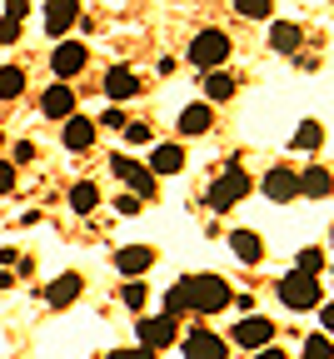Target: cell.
<instances>
[{"label": "cell", "instance_id": "obj_6", "mask_svg": "<svg viewBox=\"0 0 334 359\" xmlns=\"http://www.w3.org/2000/svg\"><path fill=\"white\" fill-rule=\"evenodd\" d=\"M85 65H90V50H85L80 40H60L55 50H51V70H55V80H60V85H65V80H75Z\"/></svg>", "mask_w": 334, "mask_h": 359}, {"label": "cell", "instance_id": "obj_12", "mask_svg": "<svg viewBox=\"0 0 334 359\" xmlns=\"http://www.w3.org/2000/svg\"><path fill=\"white\" fill-rule=\"evenodd\" d=\"M135 95H140V75L130 65H110L105 70V100L120 105V100H135Z\"/></svg>", "mask_w": 334, "mask_h": 359}, {"label": "cell", "instance_id": "obj_24", "mask_svg": "<svg viewBox=\"0 0 334 359\" xmlns=\"http://www.w3.org/2000/svg\"><path fill=\"white\" fill-rule=\"evenodd\" d=\"M229 95H234V75H225V70L205 75V105H220V100H229Z\"/></svg>", "mask_w": 334, "mask_h": 359}, {"label": "cell", "instance_id": "obj_4", "mask_svg": "<svg viewBox=\"0 0 334 359\" xmlns=\"http://www.w3.org/2000/svg\"><path fill=\"white\" fill-rule=\"evenodd\" d=\"M110 175L125 180L135 200H155V190H160V180H155L145 165H140V160H130V155H110Z\"/></svg>", "mask_w": 334, "mask_h": 359}, {"label": "cell", "instance_id": "obj_19", "mask_svg": "<svg viewBox=\"0 0 334 359\" xmlns=\"http://www.w3.org/2000/svg\"><path fill=\"white\" fill-rule=\"evenodd\" d=\"M300 195H309V200H329V195H334V175L319 170V165L300 170Z\"/></svg>", "mask_w": 334, "mask_h": 359}, {"label": "cell", "instance_id": "obj_11", "mask_svg": "<svg viewBox=\"0 0 334 359\" xmlns=\"http://www.w3.org/2000/svg\"><path fill=\"white\" fill-rule=\"evenodd\" d=\"M80 294H85V280L75 275V269H65L60 280H51V285H45V304H51V309H70Z\"/></svg>", "mask_w": 334, "mask_h": 359}, {"label": "cell", "instance_id": "obj_37", "mask_svg": "<svg viewBox=\"0 0 334 359\" xmlns=\"http://www.w3.org/2000/svg\"><path fill=\"white\" fill-rule=\"evenodd\" d=\"M319 320H324V334H334V304H324V309H319Z\"/></svg>", "mask_w": 334, "mask_h": 359}, {"label": "cell", "instance_id": "obj_18", "mask_svg": "<svg viewBox=\"0 0 334 359\" xmlns=\"http://www.w3.org/2000/svg\"><path fill=\"white\" fill-rule=\"evenodd\" d=\"M145 170H150L155 180H160V175H180V170H185V145H155Z\"/></svg>", "mask_w": 334, "mask_h": 359}, {"label": "cell", "instance_id": "obj_22", "mask_svg": "<svg viewBox=\"0 0 334 359\" xmlns=\"http://www.w3.org/2000/svg\"><path fill=\"white\" fill-rule=\"evenodd\" d=\"M269 45H274L279 55L300 50V25H295V20H269Z\"/></svg>", "mask_w": 334, "mask_h": 359}, {"label": "cell", "instance_id": "obj_3", "mask_svg": "<svg viewBox=\"0 0 334 359\" xmlns=\"http://www.w3.org/2000/svg\"><path fill=\"white\" fill-rule=\"evenodd\" d=\"M250 190H255V180H250L240 165H229V170L215 180V185L205 190V200H210V210H234V205H240Z\"/></svg>", "mask_w": 334, "mask_h": 359}, {"label": "cell", "instance_id": "obj_33", "mask_svg": "<svg viewBox=\"0 0 334 359\" xmlns=\"http://www.w3.org/2000/svg\"><path fill=\"white\" fill-rule=\"evenodd\" d=\"M11 190H15V165L0 160V195H11Z\"/></svg>", "mask_w": 334, "mask_h": 359}, {"label": "cell", "instance_id": "obj_35", "mask_svg": "<svg viewBox=\"0 0 334 359\" xmlns=\"http://www.w3.org/2000/svg\"><path fill=\"white\" fill-rule=\"evenodd\" d=\"M100 125H105V130H125V115H120V110H105Z\"/></svg>", "mask_w": 334, "mask_h": 359}, {"label": "cell", "instance_id": "obj_34", "mask_svg": "<svg viewBox=\"0 0 334 359\" xmlns=\"http://www.w3.org/2000/svg\"><path fill=\"white\" fill-rule=\"evenodd\" d=\"M105 359H150V354H145V349H140V344H130V349H110Z\"/></svg>", "mask_w": 334, "mask_h": 359}, {"label": "cell", "instance_id": "obj_30", "mask_svg": "<svg viewBox=\"0 0 334 359\" xmlns=\"http://www.w3.org/2000/svg\"><path fill=\"white\" fill-rule=\"evenodd\" d=\"M234 11H240V15H250V20H269V15H274V6H269V0H234Z\"/></svg>", "mask_w": 334, "mask_h": 359}, {"label": "cell", "instance_id": "obj_20", "mask_svg": "<svg viewBox=\"0 0 334 359\" xmlns=\"http://www.w3.org/2000/svg\"><path fill=\"white\" fill-rule=\"evenodd\" d=\"M210 125H215V105H205V100L180 110V135H205Z\"/></svg>", "mask_w": 334, "mask_h": 359}, {"label": "cell", "instance_id": "obj_10", "mask_svg": "<svg viewBox=\"0 0 334 359\" xmlns=\"http://www.w3.org/2000/svg\"><path fill=\"white\" fill-rule=\"evenodd\" d=\"M260 190H265L274 205H290V200H300V175H295V170H284V165H274V170L260 180Z\"/></svg>", "mask_w": 334, "mask_h": 359}, {"label": "cell", "instance_id": "obj_28", "mask_svg": "<svg viewBox=\"0 0 334 359\" xmlns=\"http://www.w3.org/2000/svg\"><path fill=\"white\" fill-rule=\"evenodd\" d=\"M120 299H125V309H135V314H140V309L150 304V285H145V280H130V285L120 290Z\"/></svg>", "mask_w": 334, "mask_h": 359}, {"label": "cell", "instance_id": "obj_36", "mask_svg": "<svg viewBox=\"0 0 334 359\" xmlns=\"http://www.w3.org/2000/svg\"><path fill=\"white\" fill-rule=\"evenodd\" d=\"M229 304H234V309H240V314H255V294H234Z\"/></svg>", "mask_w": 334, "mask_h": 359}, {"label": "cell", "instance_id": "obj_8", "mask_svg": "<svg viewBox=\"0 0 334 359\" xmlns=\"http://www.w3.org/2000/svg\"><path fill=\"white\" fill-rule=\"evenodd\" d=\"M229 339L260 354V349H269V344H274V325L265 320V314H245V320H240V325L229 330Z\"/></svg>", "mask_w": 334, "mask_h": 359}, {"label": "cell", "instance_id": "obj_31", "mask_svg": "<svg viewBox=\"0 0 334 359\" xmlns=\"http://www.w3.org/2000/svg\"><path fill=\"white\" fill-rule=\"evenodd\" d=\"M125 140H130V145H150L155 135H150V125H125Z\"/></svg>", "mask_w": 334, "mask_h": 359}, {"label": "cell", "instance_id": "obj_5", "mask_svg": "<svg viewBox=\"0 0 334 359\" xmlns=\"http://www.w3.org/2000/svg\"><path fill=\"white\" fill-rule=\"evenodd\" d=\"M319 280H309V275H295V269H290V275H284L279 280V304L284 309H319Z\"/></svg>", "mask_w": 334, "mask_h": 359}, {"label": "cell", "instance_id": "obj_27", "mask_svg": "<svg viewBox=\"0 0 334 359\" xmlns=\"http://www.w3.org/2000/svg\"><path fill=\"white\" fill-rule=\"evenodd\" d=\"M300 359H334V339L329 334H309L300 344Z\"/></svg>", "mask_w": 334, "mask_h": 359}, {"label": "cell", "instance_id": "obj_14", "mask_svg": "<svg viewBox=\"0 0 334 359\" xmlns=\"http://www.w3.org/2000/svg\"><path fill=\"white\" fill-rule=\"evenodd\" d=\"M185 359H229V344L210 330H195V334H185Z\"/></svg>", "mask_w": 334, "mask_h": 359}, {"label": "cell", "instance_id": "obj_1", "mask_svg": "<svg viewBox=\"0 0 334 359\" xmlns=\"http://www.w3.org/2000/svg\"><path fill=\"white\" fill-rule=\"evenodd\" d=\"M175 294L185 299V309H195V314H220L234 299V290L220 275H185V280H175Z\"/></svg>", "mask_w": 334, "mask_h": 359}, {"label": "cell", "instance_id": "obj_2", "mask_svg": "<svg viewBox=\"0 0 334 359\" xmlns=\"http://www.w3.org/2000/svg\"><path fill=\"white\" fill-rule=\"evenodd\" d=\"M185 60L195 65V70H205V75H215V70L229 60V35H225V30H215V25H210V30H200L195 40H189Z\"/></svg>", "mask_w": 334, "mask_h": 359}, {"label": "cell", "instance_id": "obj_7", "mask_svg": "<svg viewBox=\"0 0 334 359\" xmlns=\"http://www.w3.org/2000/svg\"><path fill=\"white\" fill-rule=\"evenodd\" d=\"M135 339H140V349H145V354H155V349H170V344L180 339V325L165 320V314H155V320H140Z\"/></svg>", "mask_w": 334, "mask_h": 359}, {"label": "cell", "instance_id": "obj_29", "mask_svg": "<svg viewBox=\"0 0 334 359\" xmlns=\"http://www.w3.org/2000/svg\"><path fill=\"white\" fill-rule=\"evenodd\" d=\"M319 269H324V250H314V245H309V250H300V259H295V275H309V280H314Z\"/></svg>", "mask_w": 334, "mask_h": 359}, {"label": "cell", "instance_id": "obj_23", "mask_svg": "<svg viewBox=\"0 0 334 359\" xmlns=\"http://www.w3.org/2000/svg\"><path fill=\"white\" fill-rule=\"evenodd\" d=\"M95 205H100V185H95V180H80V185H70V210H75V215H90Z\"/></svg>", "mask_w": 334, "mask_h": 359}, {"label": "cell", "instance_id": "obj_38", "mask_svg": "<svg viewBox=\"0 0 334 359\" xmlns=\"http://www.w3.org/2000/svg\"><path fill=\"white\" fill-rule=\"evenodd\" d=\"M255 359H290V354H284V349H279V344H269V349H260V354H255Z\"/></svg>", "mask_w": 334, "mask_h": 359}, {"label": "cell", "instance_id": "obj_15", "mask_svg": "<svg viewBox=\"0 0 334 359\" xmlns=\"http://www.w3.org/2000/svg\"><path fill=\"white\" fill-rule=\"evenodd\" d=\"M80 20V6H75V0H51V6H45V30H51L55 35V45L65 40V30Z\"/></svg>", "mask_w": 334, "mask_h": 359}, {"label": "cell", "instance_id": "obj_39", "mask_svg": "<svg viewBox=\"0 0 334 359\" xmlns=\"http://www.w3.org/2000/svg\"><path fill=\"white\" fill-rule=\"evenodd\" d=\"M0 145H6V130H0Z\"/></svg>", "mask_w": 334, "mask_h": 359}, {"label": "cell", "instance_id": "obj_16", "mask_svg": "<svg viewBox=\"0 0 334 359\" xmlns=\"http://www.w3.org/2000/svg\"><path fill=\"white\" fill-rule=\"evenodd\" d=\"M95 130H100L95 120H85V115H70V120H65V135H60V140H65V150L85 155V150L95 145Z\"/></svg>", "mask_w": 334, "mask_h": 359}, {"label": "cell", "instance_id": "obj_17", "mask_svg": "<svg viewBox=\"0 0 334 359\" xmlns=\"http://www.w3.org/2000/svg\"><path fill=\"white\" fill-rule=\"evenodd\" d=\"M229 250H234V259H240V264H265V240L255 235V230H234L229 235Z\"/></svg>", "mask_w": 334, "mask_h": 359}, {"label": "cell", "instance_id": "obj_21", "mask_svg": "<svg viewBox=\"0 0 334 359\" xmlns=\"http://www.w3.org/2000/svg\"><path fill=\"white\" fill-rule=\"evenodd\" d=\"M25 15H30V6H25V0H11V6H6V20H0V45H15V40H20Z\"/></svg>", "mask_w": 334, "mask_h": 359}, {"label": "cell", "instance_id": "obj_26", "mask_svg": "<svg viewBox=\"0 0 334 359\" xmlns=\"http://www.w3.org/2000/svg\"><path fill=\"white\" fill-rule=\"evenodd\" d=\"M25 90V70L20 65H0V100H15Z\"/></svg>", "mask_w": 334, "mask_h": 359}, {"label": "cell", "instance_id": "obj_13", "mask_svg": "<svg viewBox=\"0 0 334 359\" xmlns=\"http://www.w3.org/2000/svg\"><path fill=\"white\" fill-rule=\"evenodd\" d=\"M40 115H45V120H70V115H75V90L55 80V85L40 95Z\"/></svg>", "mask_w": 334, "mask_h": 359}, {"label": "cell", "instance_id": "obj_9", "mask_svg": "<svg viewBox=\"0 0 334 359\" xmlns=\"http://www.w3.org/2000/svg\"><path fill=\"white\" fill-rule=\"evenodd\" d=\"M150 264H155V245H125V250H115V269L125 280H145Z\"/></svg>", "mask_w": 334, "mask_h": 359}, {"label": "cell", "instance_id": "obj_25", "mask_svg": "<svg viewBox=\"0 0 334 359\" xmlns=\"http://www.w3.org/2000/svg\"><path fill=\"white\" fill-rule=\"evenodd\" d=\"M290 145H295V150H319V145H324V125H319V120H300V130H295Z\"/></svg>", "mask_w": 334, "mask_h": 359}, {"label": "cell", "instance_id": "obj_32", "mask_svg": "<svg viewBox=\"0 0 334 359\" xmlns=\"http://www.w3.org/2000/svg\"><path fill=\"white\" fill-rule=\"evenodd\" d=\"M35 160V145L30 140H15V150H11V165H30Z\"/></svg>", "mask_w": 334, "mask_h": 359}, {"label": "cell", "instance_id": "obj_40", "mask_svg": "<svg viewBox=\"0 0 334 359\" xmlns=\"http://www.w3.org/2000/svg\"><path fill=\"white\" fill-rule=\"evenodd\" d=\"M329 280H334V264H329Z\"/></svg>", "mask_w": 334, "mask_h": 359}]
</instances>
